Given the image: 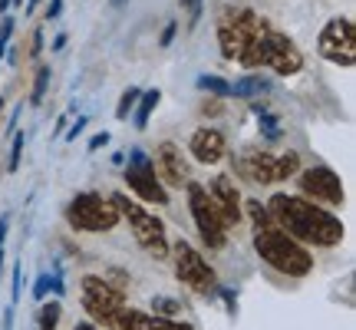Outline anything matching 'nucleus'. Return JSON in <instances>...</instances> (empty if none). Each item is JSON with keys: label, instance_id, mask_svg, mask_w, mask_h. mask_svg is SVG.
<instances>
[{"label": "nucleus", "instance_id": "f257e3e1", "mask_svg": "<svg viewBox=\"0 0 356 330\" xmlns=\"http://www.w3.org/2000/svg\"><path fill=\"white\" fill-rule=\"evenodd\" d=\"M270 221L277 225L284 235H291L297 244H314V248H333L343 242V221L330 215L327 208L304 202L300 195H284L277 191L270 202L264 205Z\"/></svg>", "mask_w": 356, "mask_h": 330}, {"label": "nucleus", "instance_id": "f03ea898", "mask_svg": "<svg viewBox=\"0 0 356 330\" xmlns=\"http://www.w3.org/2000/svg\"><path fill=\"white\" fill-rule=\"evenodd\" d=\"M241 212H248L251 221H254V251L261 254V261H267L274 271L287 274V278H307V274L314 271V254L307 251L304 244L293 242L291 235H284V231L270 221L264 205L248 202Z\"/></svg>", "mask_w": 356, "mask_h": 330}, {"label": "nucleus", "instance_id": "7ed1b4c3", "mask_svg": "<svg viewBox=\"0 0 356 330\" xmlns=\"http://www.w3.org/2000/svg\"><path fill=\"white\" fill-rule=\"evenodd\" d=\"M215 30H218V47H221V56L241 66L244 56L257 47V40L270 30V24H267L261 13L251 10V7H234V3H228V7H221V10H218Z\"/></svg>", "mask_w": 356, "mask_h": 330}, {"label": "nucleus", "instance_id": "20e7f679", "mask_svg": "<svg viewBox=\"0 0 356 330\" xmlns=\"http://www.w3.org/2000/svg\"><path fill=\"white\" fill-rule=\"evenodd\" d=\"M109 202L115 205V212H119V218H126L129 228H132V238L139 242V248L149 258H155V261H165L168 258V235H165V221L155 215V212H149V208H142L139 202H132V198H126L122 191H115V195H109Z\"/></svg>", "mask_w": 356, "mask_h": 330}, {"label": "nucleus", "instance_id": "39448f33", "mask_svg": "<svg viewBox=\"0 0 356 330\" xmlns=\"http://www.w3.org/2000/svg\"><path fill=\"white\" fill-rule=\"evenodd\" d=\"M241 66L244 70H270L277 77H297L304 70V53L297 50V43L287 33H280V30L270 26L264 37L257 40L254 50L244 56Z\"/></svg>", "mask_w": 356, "mask_h": 330}, {"label": "nucleus", "instance_id": "423d86ee", "mask_svg": "<svg viewBox=\"0 0 356 330\" xmlns=\"http://www.w3.org/2000/svg\"><path fill=\"white\" fill-rule=\"evenodd\" d=\"M300 168V155L287 149V152H244L234 159V172L248 182L257 185H277L284 178L297 175Z\"/></svg>", "mask_w": 356, "mask_h": 330}, {"label": "nucleus", "instance_id": "0eeeda50", "mask_svg": "<svg viewBox=\"0 0 356 330\" xmlns=\"http://www.w3.org/2000/svg\"><path fill=\"white\" fill-rule=\"evenodd\" d=\"M168 254H172V267H175V278L188 288V291L202 294V297H215L218 294V274L215 267L204 261V254L188 242H175L168 244Z\"/></svg>", "mask_w": 356, "mask_h": 330}, {"label": "nucleus", "instance_id": "6e6552de", "mask_svg": "<svg viewBox=\"0 0 356 330\" xmlns=\"http://www.w3.org/2000/svg\"><path fill=\"white\" fill-rule=\"evenodd\" d=\"M79 304H83V311L89 314L92 324L109 327V320L126 307V291L113 281L99 278V274H86L79 281Z\"/></svg>", "mask_w": 356, "mask_h": 330}, {"label": "nucleus", "instance_id": "1a4fd4ad", "mask_svg": "<svg viewBox=\"0 0 356 330\" xmlns=\"http://www.w3.org/2000/svg\"><path fill=\"white\" fill-rule=\"evenodd\" d=\"M66 221L76 231H113L119 225V212L109 198H102L96 191H83L66 205Z\"/></svg>", "mask_w": 356, "mask_h": 330}, {"label": "nucleus", "instance_id": "9d476101", "mask_svg": "<svg viewBox=\"0 0 356 330\" xmlns=\"http://www.w3.org/2000/svg\"><path fill=\"white\" fill-rule=\"evenodd\" d=\"M188 208H191V218H195V228L198 235L204 238L208 248H225L228 242V225H225V218L218 212V205L211 202V195L204 189L202 182H188Z\"/></svg>", "mask_w": 356, "mask_h": 330}, {"label": "nucleus", "instance_id": "9b49d317", "mask_svg": "<svg viewBox=\"0 0 356 330\" xmlns=\"http://www.w3.org/2000/svg\"><path fill=\"white\" fill-rule=\"evenodd\" d=\"M317 53L333 66H353L356 63V26L350 17H333L320 30Z\"/></svg>", "mask_w": 356, "mask_h": 330}, {"label": "nucleus", "instance_id": "f8f14e48", "mask_svg": "<svg viewBox=\"0 0 356 330\" xmlns=\"http://www.w3.org/2000/svg\"><path fill=\"white\" fill-rule=\"evenodd\" d=\"M297 189H300V198L310 205H333V208H337V205H343V198H346L340 175H337L333 168H327V165H317V168L300 172Z\"/></svg>", "mask_w": 356, "mask_h": 330}, {"label": "nucleus", "instance_id": "ddd939ff", "mask_svg": "<svg viewBox=\"0 0 356 330\" xmlns=\"http://www.w3.org/2000/svg\"><path fill=\"white\" fill-rule=\"evenodd\" d=\"M126 182H129V189L136 191V195H139L142 202L168 205V191H165V185L159 182L152 159H149V155L142 152V149H132V152H129Z\"/></svg>", "mask_w": 356, "mask_h": 330}, {"label": "nucleus", "instance_id": "4468645a", "mask_svg": "<svg viewBox=\"0 0 356 330\" xmlns=\"http://www.w3.org/2000/svg\"><path fill=\"white\" fill-rule=\"evenodd\" d=\"M109 330H195L185 320H165L155 317V314H145V311H136V307H122L113 320H109Z\"/></svg>", "mask_w": 356, "mask_h": 330}, {"label": "nucleus", "instance_id": "2eb2a0df", "mask_svg": "<svg viewBox=\"0 0 356 330\" xmlns=\"http://www.w3.org/2000/svg\"><path fill=\"white\" fill-rule=\"evenodd\" d=\"M155 175L159 182H168V185H188V162H185V155L178 149L175 142H162L159 149H155Z\"/></svg>", "mask_w": 356, "mask_h": 330}, {"label": "nucleus", "instance_id": "dca6fc26", "mask_svg": "<svg viewBox=\"0 0 356 330\" xmlns=\"http://www.w3.org/2000/svg\"><path fill=\"white\" fill-rule=\"evenodd\" d=\"M208 195H211V202L218 205V212H221V218H225V225H228V228H231V225H238V221L244 218L238 185H234L228 175H215V178H211Z\"/></svg>", "mask_w": 356, "mask_h": 330}, {"label": "nucleus", "instance_id": "f3484780", "mask_svg": "<svg viewBox=\"0 0 356 330\" xmlns=\"http://www.w3.org/2000/svg\"><path fill=\"white\" fill-rule=\"evenodd\" d=\"M225 149H228V142H225V132L221 129H211V126H202L191 132L188 139V152L204 165H215L225 159Z\"/></svg>", "mask_w": 356, "mask_h": 330}, {"label": "nucleus", "instance_id": "a211bd4d", "mask_svg": "<svg viewBox=\"0 0 356 330\" xmlns=\"http://www.w3.org/2000/svg\"><path fill=\"white\" fill-rule=\"evenodd\" d=\"M267 93H270L267 77H241L238 83H231V96H238V100H261Z\"/></svg>", "mask_w": 356, "mask_h": 330}, {"label": "nucleus", "instance_id": "6ab92c4d", "mask_svg": "<svg viewBox=\"0 0 356 330\" xmlns=\"http://www.w3.org/2000/svg\"><path fill=\"white\" fill-rule=\"evenodd\" d=\"M50 291L56 294V297L66 291V288H63V271H60V265H56V271H53V274H40V278L33 281V297H37V301H43V297H47Z\"/></svg>", "mask_w": 356, "mask_h": 330}, {"label": "nucleus", "instance_id": "aec40b11", "mask_svg": "<svg viewBox=\"0 0 356 330\" xmlns=\"http://www.w3.org/2000/svg\"><path fill=\"white\" fill-rule=\"evenodd\" d=\"M162 102V89H149V93H142L139 102H136V129H145L149 126V116L152 109Z\"/></svg>", "mask_w": 356, "mask_h": 330}, {"label": "nucleus", "instance_id": "412c9836", "mask_svg": "<svg viewBox=\"0 0 356 330\" xmlns=\"http://www.w3.org/2000/svg\"><path fill=\"white\" fill-rule=\"evenodd\" d=\"M60 314H63L60 301H47V304L37 311V330H56V324H60Z\"/></svg>", "mask_w": 356, "mask_h": 330}, {"label": "nucleus", "instance_id": "4be33fe9", "mask_svg": "<svg viewBox=\"0 0 356 330\" xmlns=\"http://www.w3.org/2000/svg\"><path fill=\"white\" fill-rule=\"evenodd\" d=\"M50 66L40 63L37 66V77H33V89H30V106H40L43 102V96H47V86H50Z\"/></svg>", "mask_w": 356, "mask_h": 330}, {"label": "nucleus", "instance_id": "5701e85b", "mask_svg": "<svg viewBox=\"0 0 356 330\" xmlns=\"http://www.w3.org/2000/svg\"><path fill=\"white\" fill-rule=\"evenodd\" d=\"M195 86L198 89H204V93H215V96H231V83L228 79H221V77H211V73H204V77H198L195 79Z\"/></svg>", "mask_w": 356, "mask_h": 330}, {"label": "nucleus", "instance_id": "b1692460", "mask_svg": "<svg viewBox=\"0 0 356 330\" xmlns=\"http://www.w3.org/2000/svg\"><path fill=\"white\" fill-rule=\"evenodd\" d=\"M152 314L155 317H165V320H175L181 314V304L175 297H152Z\"/></svg>", "mask_w": 356, "mask_h": 330}, {"label": "nucleus", "instance_id": "393cba45", "mask_svg": "<svg viewBox=\"0 0 356 330\" xmlns=\"http://www.w3.org/2000/svg\"><path fill=\"white\" fill-rule=\"evenodd\" d=\"M139 96H142V89L129 86L126 93L119 96V106H115V119H129V113L136 109V102H139Z\"/></svg>", "mask_w": 356, "mask_h": 330}, {"label": "nucleus", "instance_id": "a878e982", "mask_svg": "<svg viewBox=\"0 0 356 330\" xmlns=\"http://www.w3.org/2000/svg\"><path fill=\"white\" fill-rule=\"evenodd\" d=\"M24 136L13 132V146H10V159H7V172H17L20 168V155H24Z\"/></svg>", "mask_w": 356, "mask_h": 330}, {"label": "nucleus", "instance_id": "bb28decb", "mask_svg": "<svg viewBox=\"0 0 356 330\" xmlns=\"http://www.w3.org/2000/svg\"><path fill=\"white\" fill-rule=\"evenodd\" d=\"M13 24H17V20H13V17H3V20H0V56H3V53H7V50H10Z\"/></svg>", "mask_w": 356, "mask_h": 330}, {"label": "nucleus", "instance_id": "cd10ccee", "mask_svg": "<svg viewBox=\"0 0 356 330\" xmlns=\"http://www.w3.org/2000/svg\"><path fill=\"white\" fill-rule=\"evenodd\" d=\"M215 297H221V301H225V307H228V314H231V317L238 314V297H234V291H231V288H218Z\"/></svg>", "mask_w": 356, "mask_h": 330}, {"label": "nucleus", "instance_id": "c85d7f7f", "mask_svg": "<svg viewBox=\"0 0 356 330\" xmlns=\"http://www.w3.org/2000/svg\"><path fill=\"white\" fill-rule=\"evenodd\" d=\"M185 10H188V26L198 24V17H202V0H178Z\"/></svg>", "mask_w": 356, "mask_h": 330}, {"label": "nucleus", "instance_id": "c756f323", "mask_svg": "<svg viewBox=\"0 0 356 330\" xmlns=\"http://www.w3.org/2000/svg\"><path fill=\"white\" fill-rule=\"evenodd\" d=\"M20 288H24V267H20V261H17V265H13V291H10L13 304L20 301Z\"/></svg>", "mask_w": 356, "mask_h": 330}, {"label": "nucleus", "instance_id": "7c9ffc66", "mask_svg": "<svg viewBox=\"0 0 356 330\" xmlns=\"http://www.w3.org/2000/svg\"><path fill=\"white\" fill-rule=\"evenodd\" d=\"M40 53H43V30H33V37H30V60H40Z\"/></svg>", "mask_w": 356, "mask_h": 330}, {"label": "nucleus", "instance_id": "2f4dec72", "mask_svg": "<svg viewBox=\"0 0 356 330\" xmlns=\"http://www.w3.org/2000/svg\"><path fill=\"white\" fill-rule=\"evenodd\" d=\"M175 33H178V24H175V20H168L165 30H162V37H159V47H172Z\"/></svg>", "mask_w": 356, "mask_h": 330}, {"label": "nucleus", "instance_id": "473e14b6", "mask_svg": "<svg viewBox=\"0 0 356 330\" xmlns=\"http://www.w3.org/2000/svg\"><path fill=\"white\" fill-rule=\"evenodd\" d=\"M86 123H89L86 116H76V123H73V126L66 129L63 136H66V139H70V142H73V139H76V136H79V132H83V129H86Z\"/></svg>", "mask_w": 356, "mask_h": 330}, {"label": "nucleus", "instance_id": "72a5a7b5", "mask_svg": "<svg viewBox=\"0 0 356 330\" xmlns=\"http://www.w3.org/2000/svg\"><path fill=\"white\" fill-rule=\"evenodd\" d=\"M109 139H113L109 132H96V136L89 139V152H99L102 146H109Z\"/></svg>", "mask_w": 356, "mask_h": 330}, {"label": "nucleus", "instance_id": "f704fd0d", "mask_svg": "<svg viewBox=\"0 0 356 330\" xmlns=\"http://www.w3.org/2000/svg\"><path fill=\"white\" fill-rule=\"evenodd\" d=\"M7 231H10V215H0V251H3V242H7Z\"/></svg>", "mask_w": 356, "mask_h": 330}, {"label": "nucleus", "instance_id": "c9c22d12", "mask_svg": "<svg viewBox=\"0 0 356 330\" xmlns=\"http://www.w3.org/2000/svg\"><path fill=\"white\" fill-rule=\"evenodd\" d=\"M63 10V0H50V7H47V20H56Z\"/></svg>", "mask_w": 356, "mask_h": 330}, {"label": "nucleus", "instance_id": "e433bc0d", "mask_svg": "<svg viewBox=\"0 0 356 330\" xmlns=\"http://www.w3.org/2000/svg\"><path fill=\"white\" fill-rule=\"evenodd\" d=\"M202 113L204 116H218V113H225V106H221L218 100H211V106H202Z\"/></svg>", "mask_w": 356, "mask_h": 330}, {"label": "nucleus", "instance_id": "4c0bfd02", "mask_svg": "<svg viewBox=\"0 0 356 330\" xmlns=\"http://www.w3.org/2000/svg\"><path fill=\"white\" fill-rule=\"evenodd\" d=\"M13 327V304L3 311V324H0V330H10Z\"/></svg>", "mask_w": 356, "mask_h": 330}, {"label": "nucleus", "instance_id": "58836bf2", "mask_svg": "<svg viewBox=\"0 0 356 330\" xmlns=\"http://www.w3.org/2000/svg\"><path fill=\"white\" fill-rule=\"evenodd\" d=\"M66 40H70V37H66V33H56V37H53V50L60 53V50H63V47H66Z\"/></svg>", "mask_w": 356, "mask_h": 330}, {"label": "nucleus", "instance_id": "ea45409f", "mask_svg": "<svg viewBox=\"0 0 356 330\" xmlns=\"http://www.w3.org/2000/svg\"><path fill=\"white\" fill-rule=\"evenodd\" d=\"M66 123H70V119H66V116H60V119H56V129H53V136H63V132H66Z\"/></svg>", "mask_w": 356, "mask_h": 330}, {"label": "nucleus", "instance_id": "a19ab883", "mask_svg": "<svg viewBox=\"0 0 356 330\" xmlns=\"http://www.w3.org/2000/svg\"><path fill=\"white\" fill-rule=\"evenodd\" d=\"M73 330H96V324H92V320H79Z\"/></svg>", "mask_w": 356, "mask_h": 330}, {"label": "nucleus", "instance_id": "79ce46f5", "mask_svg": "<svg viewBox=\"0 0 356 330\" xmlns=\"http://www.w3.org/2000/svg\"><path fill=\"white\" fill-rule=\"evenodd\" d=\"M40 3H43V0H26V13H33L40 7Z\"/></svg>", "mask_w": 356, "mask_h": 330}, {"label": "nucleus", "instance_id": "37998d69", "mask_svg": "<svg viewBox=\"0 0 356 330\" xmlns=\"http://www.w3.org/2000/svg\"><path fill=\"white\" fill-rule=\"evenodd\" d=\"M3 261H7V251H0V274H3Z\"/></svg>", "mask_w": 356, "mask_h": 330}, {"label": "nucleus", "instance_id": "c03bdc74", "mask_svg": "<svg viewBox=\"0 0 356 330\" xmlns=\"http://www.w3.org/2000/svg\"><path fill=\"white\" fill-rule=\"evenodd\" d=\"M7 7H10V0H0V13L7 10Z\"/></svg>", "mask_w": 356, "mask_h": 330}, {"label": "nucleus", "instance_id": "a18cd8bd", "mask_svg": "<svg viewBox=\"0 0 356 330\" xmlns=\"http://www.w3.org/2000/svg\"><path fill=\"white\" fill-rule=\"evenodd\" d=\"M10 3H13V7H24V0H10Z\"/></svg>", "mask_w": 356, "mask_h": 330}, {"label": "nucleus", "instance_id": "49530a36", "mask_svg": "<svg viewBox=\"0 0 356 330\" xmlns=\"http://www.w3.org/2000/svg\"><path fill=\"white\" fill-rule=\"evenodd\" d=\"M113 3H115V7H122V3H126V0H113Z\"/></svg>", "mask_w": 356, "mask_h": 330}, {"label": "nucleus", "instance_id": "de8ad7c7", "mask_svg": "<svg viewBox=\"0 0 356 330\" xmlns=\"http://www.w3.org/2000/svg\"><path fill=\"white\" fill-rule=\"evenodd\" d=\"M3 102H7V100H3V96H0V113H3Z\"/></svg>", "mask_w": 356, "mask_h": 330}]
</instances>
